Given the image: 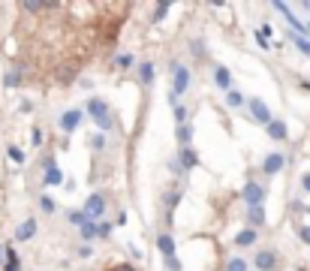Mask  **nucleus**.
<instances>
[{"label":"nucleus","mask_w":310,"mask_h":271,"mask_svg":"<svg viewBox=\"0 0 310 271\" xmlns=\"http://www.w3.org/2000/svg\"><path fill=\"white\" fill-rule=\"evenodd\" d=\"M187 88H190V69L184 64H172V93H169V103L178 106V100L187 93Z\"/></svg>","instance_id":"1"},{"label":"nucleus","mask_w":310,"mask_h":271,"mask_svg":"<svg viewBox=\"0 0 310 271\" xmlns=\"http://www.w3.org/2000/svg\"><path fill=\"white\" fill-rule=\"evenodd\" d=\"M88 114L96 121V127H100L103 133H109L111 130V109L100 100V96H90L88 100Z\"/></svg>","instance_id":"2"},{"label":"nucleus","mask_w":310,"mask_h":271,"mask_svg":"<svg viewBox=\"0 0 310 271\" xmlns=\"http://www.w3.org/2000/svg\"><path fill=\"white\" fill-rule=\"evenodd\" d=\"M103 214H106V199H103V193H90L88 202H85V217L88 220H103Z\"/></svg>","instance_id":"3"},{"label":"nucleus","mask_w":310,"mask_h":271,"mask_svg":"<svg viewBox=\"0 0 310 271\" xmlns=\"http://www.w3.org/2000/svg\"><path fill=\"white\" fill-rule=\"evenodd\" d=\"M247 109H250V118H253L256 124H262V127H268V124H271V112H268L265 100L253 96V100H247Z\"/></svg>","instance_id":"4"},{"label":"nucleus","mask_w":310,"mask_h":271,"mask_svg":"<svg viewBox=\"0 0 310 271\" xmlns=\"http://www.w3.org/2000/svg\"><path fill=\"white\" fill-rule=\"evenodd\" d=\"M253 265L259 271H280V256L274 250H259L256 259H253Z\"/></svg>","instance_id":"5"},{"label":"nucleus","mask_w":310,"mask_h":271,"mask_svg":"<svg viewBox=\"0 0 310 271\" xmlns=\"http://www.w3.org/2000/svg\"><path fill=\"white\" fill-rule=\"evenodd\" d=\"M241 196H244V202L250 205V208H256V205L265 202V187H262V184H256V181H250V184L244 187Z\"/></svg>","instance_id":"6"},{"label":"nucleus","mask_w":310,"mask_h":271,"mask_svg":"<svg viewBox=\"0 0 310 271\" xmlns=\"http://www.w3.org/2000/svg\"><path fill=\"white\" fill-rule=\"evenodd\" d=\"M43 169H45V187H57V184H64V172L57 169V163L48 157L43 163Z\"/></svg>","instance_id":"7"},{"label":"nucleus","mask_w":310,"mask_h":271,"mask_svg":"<svg viewBox=\"0 0 310 271\" xmlns=\"http://www.w3.org/2000/svg\"><path fill=\"white\" fill-rule=\"evenodd\" d=\"M57 124H61V130H64V133H72V130H79V124H82V112H79V109H69V112L61 114V121H57Z\"/></svg>","instance_id":"8"},{"label":"nucleus","mask_w":310,"mask_h":271,"mask_svg":"<svg viewBox=\"0 0 310 271\" xmlns=\"http://www.w3.org/2000/svg\"><path fill=\"white\" fill-rule=\"evenodd\" d=\"M283 166H286V157H283V154H277V151H274V154H268V157L262 160V172H265V175H277Z\"/></svg>","instance_id":"9"},{"label":"nucleus","mask_w":310,"mask_h":271,"mask_svg":"<svg viewBox=\"0 0 310 271\" xmlns=\"http://www.w3.org/2000/svg\"><path fill=\"white\" fill-rule=\"evenodd\" d=\"M33 235H36V220H33V217H27V220L15 229V241H30Z\"/></svg>","instance_id":"10"},{"label":"nucleus","mask_w":310,"mask_h":271,"mask_svg":"<svg viewBox=\"0 0 310 271\" xmlns=\"http://www.w3.org/2000/svg\"><path fill=\"white\" fill-rule=\"evenodd\" d=\"M247 223H250V229H256V232H259V226H265V208H262V205L247 208Z\"/></svg>","instance_id":"11"},{"label":"nucleus","mask_w":310,"mask_h":271,"mask_svg":"<svg viewBox=\"0 0 310 271\" xmlns=\"http://www.w3.org/2000/svg\"><path fill=\"white\" fill-rule=\"evenodd\" d=\"M265 130H268V136H271L274 142H283V139H286V124H283L280 118H271V124H268Z\"/></svg>","instance_id":"12"},{"label":"nucleus","mask_w":310,"mask_h":271,"mask_svg":"<svg viewBox=\"0 0 310 271\" xmlns=\"http://www.w3.org/2000/svg\"><path fill=\"white\" fill-rule=\"evenodd\" d=\"M3 271H22V259H18V253L12 247H3Z\"/></svg>","instance_id":"13"},{"label":"nucleus","mask_w":310,"mask_h":271,"mask_svg":"<svg viewBox=\"0 0 310 271\" xmlns=\"http://www.w3.org/2000/svg\"><path fill=\"white\" fill-rule=\"evenodd\" d=\"M256 238H259V232L247 226V229H241V232L235 235V244H238V247H250V244H256Z\"/></svg>","instance_id":"14"},{"label":"nucleus","mask_w":310,"mask_h":271,"mask_svg":"<svg viewBox=\"0 0 310 271\" xmlns=\"http://www.w3.org/2000/svg\"><path fill=\"white\" fill-rule=\"evenodd\" d=\"M178 166H184V169L199 166V157L193 154V148H181V151H178Z\"/></svg>","instance_id":"15"},{"label":"nucleus","mask_w":310,"mask_h":271,"mask_svg":"<svg viewBox=\"0 0 310 271\" xmlns=\"http://www.w3.org/2000/svg\"><path fill=\"white\" fill-rule=\"evenodd\" d=\"M214 82H217L220 90H232V75H229L226 67H214Z\"/></svg>","instance_id":"16"},{"label":"nucleus","mask_w":310,"mask_h":271,"mask_svg":"<svg viewBox=\"0 0 310 271\" xmlns=\"http://www.w3.org/2000/svg\"><path fill=\"white\" fill-rule=\"evenodd\" d=\"M157 247H160V253L169 259V256H175V241H172V235H160L157 238Z\"/></svg>","instance_id":"17"},{"label":"nucleus","mask_w":310,"mask_h":271,"mask_svg":"<svg viewBox=\"0 0 310 271\" xmlns=\"http://www.w3.org/2000/svg\"><path fill=\"white\" fill-rule=\"evenodd\" d=\"M178 142H181V148H190V142H193V127L190 124H178Z\"/></svg>","instance_id":"18"},{"label":"nucleus","mask_w":310,"mask_h":271,"mask_svg":"<svg viewBox=\"0 0 310 271\" xmlns=\"http://www.w3.org/2000/svg\"><path fill=\"white\" fill-rule=\"evenodd\" d=\"M3 85H6V88H15V85H22V67L9 69V72L3 75Z\"/></svg>","instance_id":"19"},{"label":"nucleus","mask_w":310,"mask_h":271,"mask_svg":"<svg viewBox=\"0 0 310 271\" xmlns=\"http://www.w3.org/2000/svg\"><path fill=\"white\" fill-rule=\"evenodd\" d=\"M226 271H250V262L241 259V256H232V259L226 262Z\"/></svg>","instance_id":"20"},{"label":"nucleus","mask_w":310,"mask_h":271,"mask_svg":"<svg viewBox=\"0 0 310 271\" xmlns=\"http://www.w3.org/2000/svg\"><path fill=\"white\" fill-rule=\"evenodd\" d=\"M139 79H142V85H151L154 82V64H142L139 67Z\"/></svg>","instance_id":"21"},{"label":"nucleus","mask_w":310,"mask_h":271,"mask_svg":"<svg viewBox=\"0 0 310 271\" xmlns=\"http://www.w3.org/2000/svg\"><path fill=\"white\" fill-rule=\"evenodd\" d=\"M163 202H166V208H169V211H175V205L181 202V190H169V193L163 196Z\"/></svg>","instance_id":"22"},{"label":"nucleus","mask_w":310,"mask_h":271,"mask_svg":"<svg viewBox=\"0 0 310 271\" xmlns=\"http://www.w3.org/2000/svg\"><path fill=\"white\" fill-rule=\"evenodd\" d=\"M226 103H229L232 109H238V106H244V96L235 88H232V90H226Z\"/></svg>","instance_id":"23"},{"label":"nucleus","mask_w":310,"mask_h":271,"mask_svg":"<svg viewBox=\"0 0 310 271\" xmlns=\"http://www.w3.org/2000/svg\"><path fill=\"white\" fill-rule=\"evenodd\" d=\"M79 229H82V238H96V223H93V220H85V223L79 226Z\"/></svg>","instance_id":"24"},{"label":"nucleus","mask_w":310,"mask_h":271,"mask_svg":"<svg viewBox=\"0 0 310 271\" xmlns=\"http://www.w3.org/2000/svg\"><path fill=\"white\" fill-rule=\"evenodd\" d=\"M175 121H178V124H190V112H187V106H175Z\"/></svg>","instance_id":"25"},{"label":"nucleus","mask_w":310,"mask_h":271,"mask_svg":"<svg viewBox=\"0 0 310 271\" xmlns=\"http://www.w3.org/2000/svg\"><path fill=\"white\" fill-rule=\"evenodd\" d=\"M90 148H93V151H103V148H106V136L103 133L90 136Z\"/></svg>","instance_id":"26"},{"label":"nucleus","mask_w":310,"mask_h":271,"mask_svg":"<svg viewBox=\"0 0 310 271\" xmlns=\"http://www.w3.org/2000/svg\"><path fill=\"white\" fill-rule=\"evenodd\" d=\"M6 154H9L12 163H24V151H22V148H15V145H9V151H6Z\"/></svg>","instance_id":"27"},{"label":"nucleus","mask_w":310,"mask_h":271,"mask_svg":"<svg viewBox=\"0 0 310 271\" xmlns=\"http://www.w3.org/2000/svg\"><path fill=\"white\" fill-rule=\"evenodd\" d=\"M295 45H298V51H301V54H307V57H310V40H304V36H295Z\"/></svg>","instance_id":"28"},{"label":"nucleus","mask_w":310,"mask_h":271,"mask_svg":"<svg viewBox=\"0 0 310 271\" xmlns=\"http://www.w3.org/2000/svg\"><path fill=\"white\" fill-rule=\"evenodd\" d=\"M85 220H88V217H85V211H69V223L82 226V223H85Z\"/></svg>","instance_id":"29"},{"label":"nucleus","mask_w":310,"mask_h":271,"mask_svg":"<svg viewBox=\"0 0 310 271\" xmlns=\"http://www.w3.org/2000/svg\"><path fill=\"white\" fill-rule=\"evenodd\" d=\"M30 139H33V145L40 148V145H43V142H45V133H43V130H40V127H33V133H30Z\"/></svg>","instance_id":"30"},{"label":"nucleus","mask_w":310,"mask_h":271,"mask_svg":"<svg viewBox=\"0 0 310 271\" xmlns=\"http://www.w3.org/2000/svg\"><path fill=\"white\" fill-rule=\"evenodd\" d=\"M166 12H169V3H160V6H154V22H160Z\"/></svg>","instance_id":"31"},{"label":"nucleus","mask_w":310,"mask_h":271,"mask_svg":"<svg viewBox=\"0 0 310 271\" xmlns=\"http://www.w3.org/2000/svg\"><path fill=\"white\" fill-rule=\"evenodd\" d=\"M166 268H169V271H181V262H178V256H169V259H166Z\"/></svg>","instance_id":"32"},{"label":"nucleus","mask_w":310,"mask_h":271,"mask_svg":"<svg viewBox=\"0 0 310 271\" xmlns=\"http://www.w3.org/2000/svg\"><path fill=\"white\" fill-rule=\"evenodd\" d=\"M40 205H43V211H48V214H51V211H54V202H51V199H48V196H40Z\"/></svg>","instance_id":"33"},{"label":"nucleus","mask_w":310,"mask_h":271,"mask_svg":"<svg viewBox=\"0 0 310 271\" xmlns=\"http://www.w3.org/2000/svg\"><path fill=\"white\" fill-rule=\"evenodd\" d=\"M109 232H111V226H109V223H100V226H96V238H106Z\"/></svg>","instance_id":"34"},{"label":"nucleus","mask_w":310,"mask_h":271,"mask_svg":"<svg viewBox=\"0 0 310 271\" xmlns=\"http://www.w3.org/2000/svg\"><path fill=\"white\" fill-rule=\"evenodd\" d=\"M118 67H133V57H130V54H121V57H118Z\"/></svg>","instance_id":"35"},{"label":"nucleus","mask_w":310,"mask_h":271,"mask_svg":"<svg viewBox=\"0 0 310 271\" xmlns=\"http://www.w3.org/2000/svg\"><path fill=\"white\" fill-rule=\"evenodd\" d=\"M301 190L310 193V172H307V175H301Z\"/></svg>","instance_id":"36"},{"label":"nucleus","mask_w":310,"mask_h":271,"mask_svg":"<svg viewBox=\"0 0 310 271\" xmlns=\"http://www.w3.org/2000/svg\"><path fill=\"white\" fill-rule=\"evenodd\" d=\"M72 75H75V69L67 67V72H61V82H72Z\"/></svg>","instance_id":"37"},{"label":"nucleus","mask_w":310,"mask_h":271,"mask_svg":"<svg viewBox=\"0 0 310 271\" xmlns=\"http://www.w3.org/2000/svg\"><path fill=\"white\" fill-rule=\"evenodd\" d=\"M79 256H82V259H88V256H90V247H88V244H82V247H79Z\"/></svg>","instance_id":"38"},{"label":"nucleus","mask_w":310,"mask_h":271,"mask_svg":"<svg viewBox=\"0 0 310 271\" xmlns=\"http://www.w3.org/2000/svg\"><path fill=\"white\" fill-rule=\"evenodd\" d=\"M256 45H259V48H271V45L265 43V36H262V33H259V36H256Z\"/></svg>","instance_id":"39"},{"label":"nucleus","mask_w":310,"mask_h":271,"mask_svg":"<svg viewBox=\"0 0 310 271\" xmlns=\"http://www.w3.org/2000/svg\"><path fill=\"white\" fill-rule=\"evenodd\" d=\"M301 241H304V244H310V226H307V229H301Z\"/></svg>","instance_id":"40"},{"label":"nucleus","mask_w":310,"mask_h":271,"mask_svg":"<svg viewBox=\"0 0 310 271\" xmlns=\"http://www.w3.org/2000/svg\"><path fill=\"white\" fill-rule=\"evenodd\" d=\"M114 271H135V268H133V265H118Z\"/></svg>","instance_id":"41"},{"label":"nucleus","mask_w":310,"mask_h":271,"mask_svg":"<svg viewBox=\"0 0 310 271\" xmlns=\"http://www.w3.org/2000/svg\"><path fill=\"white\" fill-rule=\"evenodd\" d=\"M0 265H3V247H0Z\"/></svg>","instance_id":"42"},{"label":"nucleus","mask_w":310,"mask_h":271,"mask_svg":"<svg viewBox=\"0 0 310 271\" xmlns=\"http://www.w3.org/2000/svg\"><path fill=\"white\" fill-rule=\"evenodd\" d=\"M307 214H310V208H307Z\"/></svg>","instance_id":"43"},{"label":"nucleus","mask_w":310,"mask_h":271,"mask_svg":"<svg viewBox=\"0 0 310 271\" xmlns=\"http://www.w3.org/2000/svg\"><path fill=\"white\" fill-rule=\"evenodd\" d=\"M307 33H310V27H307Z\"/></svg>","instance_id":"44"}]
</instances>
